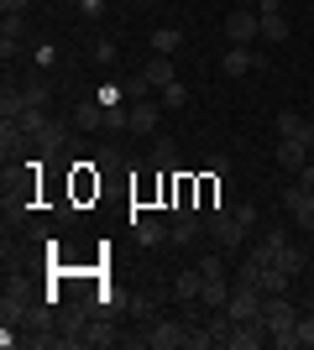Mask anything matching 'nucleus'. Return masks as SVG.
Instances as JSON below:
<instances>
[{
    "instance_id": "obj_1",
    "label": "nucleus",
    "mask_w": 314,
    "mask_h": 350,
    "mask_svg": "<svg viewBox=\"0 0 314 350\" xmlns=\"http://www.w3.org/2000/svg\"><path fill=\"white\" fill-rule=\"evenodd\" d=\"M262 324H267V340H272V345H283V350H293V345H299V340H293L299 308L288 304L283 293H267V298H262Z\"/></svg>"
},
{
    "instance_id": "obj_2",
    "label": "nucleus",
    "mask_w": 314,
    "mask_h": 350,
    "mask_svg": "<svg viewBox=\"0 0 314 350\" xmlns=\"http://www.w3.org/2000/svg\"><path fill=\"white\" fill-rule=\"evenodd\" d=\"M205 230L215 235V246H220V251H241V241H246V225L236 219V209H225V204L205 209Z\"/></svg>"
},
{
    "instance_id": "obj_3",
    "label": "nucleus",
    "mask_w": 314,
    "mask_h": 350,
    "mask_svg": "<svg viewBox=\"0 0 314 350\" xmlns=\"http://www.w3.org/2000/svg\"><path fill=\"white\" fill-rule=\"evenodd\" d=\"M257 37H262V16L252 11V5H241V11H231L225 16V42H257Z\"/></svg>"
},
{
    "instance_id": "obj_4",
    "label": "nucleus",
    "mask_w": 314,
    "mask_h": 350,
    "mask_svg": "<svg viewBox=\"0 0 314 350\" xmlns=\"http://www.w3.org/2000/svg\"><path fill=\"white\" fill-rule=\"evenodd\" d=\"M142 340H147L152 350H179V345H189V324H179V319H152V329Z\"/></svg>"
},
{
    "instance_id": "obj_5",
    "label": "nucleus",
    "mask_w": 314,
    "mask_h": 350,
    "mask_svg": "<svg viewBox=\"0 0 314 350\" xmlns=\"http://www.w3.org/2000/svg\"><path fill=\"white\" fill-rule=\"evenodd\" d=\"M252 68H262V53H252V47H241V42L225 47V58H220L225 79H241V73H252Z\"/></svg>"
},
{
    "instance_id": "obj_6",
    "label": "nucleus",
    "mask_w": 314,
    "mask_h": 350,
    "mask_svg": "<svg viewBox=\"0 0 314 350\" xmlns=\"http://www.w3.org/2000/svg\"><path fill=\"white\" fill-rule=\"evenodd\" d=\"M283 209L314 235V189H304V183H299V189H288V193H283Z\"/></svg>"
},
{
    "instance_id": "obj_7",
    "label": "nucleus",
    "mask_w": 314,
    "mask_h": 350,
    "mask_svg": "<svg viewBox=\"0 0 314 350\" xmlns=\"http://www.w3.org/2000/svg\"><path fill=\"white\" fill-rule=\"evenodd\" d=\"M278 136H283V142H304V146H314V126L299 116V110H278Z\"/></svg>"
},
{
    "instance_id": "obj_8",
    "label": "nucleus",
    "mask_w": 314,
    "mask_h": 350,
    "mask_svg": "<svg viewBox=\"0 0 314 350\" xmlns=\"http://www.w3.org/2000/svg\"><path fill=\"white\" fill-rule=\"evenodd\" d=\"M131 230H136V241H142V246H157V241H168V230H173V225H163L157 215H131Z\"/></svg>"
},
{
    "instance_id": "obj_9",
    "label": "nucleus",
    "mask_w": 314,
    "mask_h": 350,
    "mask_svg": "<svg viewBox=\"0 0 314 350\" xmlns=\"http://www.w3.org/2000/svg\"><path fill=\"white\" fill-rule=\"evenodd\" d=\"M173 79H179V68H173V58H157V53H152V63H147V68H142V84H147V89H168V84H173Z\"/></svg>"
},
{
    "instance_id": "obj_10",
    "label": "nucleus",
    "mask_w": 314,
    "mask_h": 350,
    "mask_svg": "<svg viewBox=\"0 0 314 350\" xmlns=\"http://www.w3.org/2000/svg\"><path fill=\"white\" fill-rule=\"evenodd\" d=\"M157 120H163L157 105H152V100H136L131 116H126V131H157Z\"/></svg>"
},
{
    "instance_id": "obj_11",
    "label": "nucleus",
    "mask_w": 314,
    "mask_h": 350,
    "mask_svg": "<svg viewBox=\"0 0 314 350\" xmlns=\"http://www.w3.org/2000/svg\"><path fill=\"white\" fill-rule=\"evenodd\" d=\"M199 230H205V219H199V215H173V230H168V241H173V246H194Z\"/></svg>"
},
{
    "instance_id": "obj_12",
    "label": "nucleus",
    "mask_w": 314,
    "mask_h": 350,
    "mask_svg": "<svg viewBox=\"0 0 314 350\" xmlns=\"http://www.w3.org/2000/svg\"><path fill=\"white\" fill-rule=\"evenodd\" d=\"M94 193H100V173H94V162H79L74 167V204L94 199Z\"/></svg>"
},
{
    "instance_id": "obj_13",
    "label": "nucleus",
    "mask_w": 314,
    "mask_h": 350,
    "mask_svg": "<svg viewBox=\"0 0 314 350\" xmlns=\"http://www.w3.org/2000/svg\"><path fill=\"white\" fill-rule=\"evenodd\" d=\"M21 37H27V21H21V16H5V21H0V58H16Z\"/></svg>"
},
{
    "instance_id": "obj_14",
    "label": "nucleus",
    "mask_w": 314,
    "mask_h": 350,
    "mask_svg": "<svg viewBox=\"0 0 314 350\" xmlns=\"http://www.w3.org/2000/svg\"><path fill=\"white\" fill-rule=\"evenodd\" d=\"M21 293H27V288L16 282V288H5V298H0V319H5V324H21V319H27V298H21Z\"/></svg>"
},
{
    "instance_id": "obj_15",
    "label": "nucleus",
    "mask_w": 314,
    "mask_h": 350,
    "mask_svg": "<svg viewBox=\"0 0 314 350\" xmlns=\"http://www.w3.org/2000/svg\"><path fill=\"white\" fill-rule=\"evenodd\" d=\"M199 293H205V272H179V282H173V298H179V304H194Z\"/></svg>"
},
{
    "instance_id": "obj_16",
    "label": "nucleus",
    "mask_w": 314,
    "mask_h": 350,
    "mask_svg": "<svg viewBox=\"0 0 314 350\" xmlns=\"http://www.w3.org/2000/svg\"><path fill=\"white\" fill-rule=\"evenodd\" d=\"M21 110H27V89L5 84V89H0V116H5V120H21Z\"/></svg>"
},
{
    "instance_id": "obj_17",
    "label": "nucleus",
    "mask_w": 314,
    "mask_h": 350,
    "mask_svg": "<svg viewBox=\"0 0 314 350\" xmlns=\"http://www.w3.org/2000/svg\"><path fill=\"white\" fill-rule=\"evenodd\" d=\"M179 42H183L179 27H157V31H152V53H157V58H173V53H179Z\"/></svg>"
},
{
    "instance_id": "obj_18",
    "label": "nucleus",
    "mask_w": 314,
    "mask_h": 350,
    "mask_svg": "<svg viewBox=\"0 0 314 350\" xmlns=\"http://www.w3.org/2000/svg\"><path fill=\"white\" fill-rule=\"evenodd\" d=\"M220 178H225V173H215V167H209V173L199 178V215L220 204Z\"/></svg>"
},
{
    "instance_id": "obj_19",
    "label": "nucleus",
    "mask_w": 314,
    "mask_h": 350,
    "mask_svg": "<svg viewBox=\"0 0 314 350\" xmlns=\"http://www.w3.org/2000/svg\"><path fill=\"white\" fill-rule=\"evenodd\" d=\"M283 246H288V235H283V230H267V235H262V246L252 251V262H262V267L278 262V251H283Z\"/></svg>"
},
{
    "instance_id": "obj_20",
    "label": "nucleus",
    "mask_w": 314,
    "mask_h": 350,
    "mask_svg": "<svg viewBox=\"0 0 314 350\" xmlns=\"http://www.w3.org/2000/svg\"><path fill=\"white\" fill-rule=\"evenodd\" d=\"M257 288H262V293H288V272L278 262H267L262 272H257Z\"/></svg>"
},
{
    "instance_id": "obj_21",
    "label": "nucleus",
    "mask_w": 314,
    "mask_h": 350,
    "mask_svg": "<svg viewBox=\"0 0 314 350\" xmlns=\"http://www.w3.org/2000/svg\"><path fill=\"white\" fill-rule=\"evenodd\" d=\"M199 304H205V308H225V304H231V288H225V278H209L205 293H199Z\"/></svg>"
},
{
    "instance_id": "obj_22",
    "label": "nucleus",
    "mask_w": 314,
    "mask_h": 350,
    "mask_svg": "<svg viewBox=\"0 0 314 350\" xmlns=\"http://www.w3.org/2000/svg\"><path fill=\"white\" fill-rule=\"evenodd\" d=\"M16 126H21V131H31V136H42L47 126H53V120H47V110H42V105H27V110H21V120H16Z\"/></svg>"
},
{
    "instance_id": "obj_23",
    "label": "nucleus",
    "mask_w": 314,
    "mask_h": 350,
    "mask_svg": "<svg viewBox=\"0 0 314 350\" xmlns=\"http://www.w3.org/2000/svg\"><path fill=\"white\" fill-rule=\"evenodd\" d=\"M304 157H309V146H304V142H278V162H283V167H293V173H299Z\"/></svg>"
},
{
    "instance_id": "obj_24",
    "label": "nucleus",
    "mask_w": 314,
    "mask_h": 350,
    "mask_svg": "<svg viewBox=\"0 0 314 350\" xmlns=\"http://www.w3.org/2000/svg\"><path fill=\"white\" fill-rule=\"evenodd\" d=\"M283 37H288V16L283 11L262 16V42H283Z\"/></svg>"
},
{
    "instance_id": "obj_25",
    "label": "nucleus",
    "mask_w": 314,
    "mask_h": 350,
    "mask_svg": "<svg viewBox=\"0 0 314 350\" xmlns=\"http://www.w3.org/2000/svg\"><path fill=\"white\" fill-rule=\"evenodd\" d=\"M278 267H283L288 278H299V272H304V246H293V241H288V246L278 251Z\"/></svg>"
},
{
    "instance_id": "obj_26",
    "label": "nucleus",
    "mask_w": 314,
    "mask_h": 350,
    "mask_svg": "<svg viewBox=\"0 0 314 350\" xmlns=\"http://www.w3.org/2000/svg\"><path fill=\"white\" fill-rule=\"evenodd\" d=\"M173 162H179V146L168 142V136H157L152 142V167H173Z\"/></svg>"
},
{
    "instance_id": "obj_27",
    "label": "nucleus",
    "mask_w": 314,
    "mask_h": 350,
    "mask_svg": "<svg viewBox=\"0 0 314 350\" xmlns=\"http://www.w3.org/2000/svg\"><path fill=\"white\" fill-rule=\"evenodd\" d=\"M74 120H79V126H84V131H94V126H100V120H105V105L84 100V105H79V110H74Z\"/></svg>"
},
{
    "instance_id": "obj_28",
    "label": "nucleus",
    "mask_w": 314,
    "mask_h": 350,
    "mask_svg": "<svg viewBox=\"0 0 314 350\" xmlns=\"http://www.w3.org/2000/svg\"><path fill=\"white\" fill-rule=\"evenodd\" d=\"M63 142H68V126H58V120H53V126H47V131L37 136V146H42V152H58Z\"/></svg>"
},
{
    "instance_id": "obj_29",
    "label": "nucleus",
    "mask_w": 314,
    "mask_h": 350,
    "mask_svg": "<svg viewBox=\"0 0 314 350\" xmlns=\"http://www.w3.org/2000/svg\"><path fill=\"white\" fill-rule=\"evenodd\" d=\"M163 105H168V110H179V105H189V89H183L179 79H173V84L163 89Z\"/></svg>"
},
{
    "instance_id": "obj_30",
    "label": "nucleus",
    "mask_w": 314,
    "mask_h": 350,
    "mask_svg": "<svg viewBox=\"0 0 314 350\" xmlns=\"http://www.w3.org/2000/svg\"><path fill=\"white\" fill-rule=\"evenodd\" d=\"M116 58H120V53H116V42H94V63H105V68H110Z\"/></svg>"
},
{
    "instance_id": "obj_31",
    "label": "nucleus",
    "mask_w": 314,
    "mask_h": 350,
    "mask_svg": "<svg viewBox=\"0 0 314 350\" xmlns=\"http://www.w3.org/2000/svg\"><path fill=\"white\" fill-rule=\"evenodd\" d=\"M199 272H205V282H209V278H225V262H220V256H205V262H199Z\"/></svg>"
},
{
    "instance_id": "obj_32",
    "label": "nucleus",
    "mask_w": 314,
    "mask_h": 350,
    "mask_svg": "<svg viewBox=\"0 0 314 350\" xmlns=\"http://www.w3.org/2000/svg\"><path fill=\"white\" fill-rule=\"evenodd\" d=\"M205 345H215V340H209V329H194V324H189V350H205Z\"/></svg>"
},
{
    "instance_id": "obj_33",
    "label": "nucleus",
    "mask_w": 314,
    "mask_h": 350,
    "mask_svg": "<svg viewBox=\"0 0 314 350\" xmlns=\"http://www.w3.org/2000/svg\"><path fill=\"white\" fill-rule=\"evenodd\" d=\"M27 105H42L47 110V84H27Z\"/></svg>"
},
{
    "instance_id": "obj_34",
    "label": "nucleus",
    "mask_w": 314,
    "mask_h": 350,
    "mask_svg": "<svg viewBox=\"0 0 314 350\" xmlns=\"http://www.w3.org/2000/svg\"><path fill=\"white\" fill-rule=\"evenodd\" d=\"M94 162H100V167H116L120 152H116V146H100V152H94Z\"/></svg>"
},
{
    "instance_id": "obj_35",
    "label": "nucleus",
    "mask_w": 314,
    "mask_h": 350,
    "mask_svg": "<svg viewBox=\"0 0 314 350\" xmlns=\"http://www.w3.org/2000/svg\"><path fill=\"white\" fill-rule=\"evenodd\" d=\"M236 219L246 225V230H252V225H257V204H236Z\"/></svg>"
},
{
    "instance_id": "obj_36",
    "label": "nucleus",
    "mask_w": 314,
    "mask_h": 350,
    "mask_svg": "<svg viewBox=\"0 0 314 350\" xmlns=\"http://www.w3.org/2000/svg\"><path fill=\"white\" fill-rule=\"evenodd\" d=\"M74 5H79L84 16H100V11H105V0H74Z\"/></svg>"
},
{
    "instance_id": "obj_37",
    "label": "nucleus",
    "mask_w": 314,
    "mask_h": 350,
    "mask_svg": "<svg viewBox=\"0 0 314 350\" xmlns=\"http://www.w3.org/2000/svg\"><path fill=\"white\" fill-rule=\"evenodd\" d=\"M0 11H5V16H21V11H27V0H0Z\"/></svg>"
},
{
    "instance_id": "obj_38",
    "label": "nucleus",
    "mask_w": 314,
    "mask_h": 350,
    "mask_svg": "<svg viewBox=\"0 0 314 350\" xmlns=\"http://www.w3.org/2000/svg\"><path fill=\"white\" fill-rule=\"evenodd\" d=\"M299 178H304V189H314V167H309V162L299 167Z\"/></svg>"
},
{
    "instance_id": "obj_39",
    "label": "nucleus",
    "mask_w": 314,
    "mask_h": 350,
    "mask_svg": "<svg viewBox=\"0 0 314 350\" xmlns=\"http://www.w3.org/2000/svg\"><path fill=\"white\" fill-rule=\"evenodd\" d=\"M241 5H252V11H257V5H262V0H241Z\"/></svg>"
},
{
    "instance_id": "obj_40",
    "label": "nucleus",
    "mask_w": 314,
    "mask_h": 350,
    "mask_svg": "<svg viewBox=\"0 0 314 350\" xmlns=\"http://www.w3.org/2000/svg\"><path fill=\"white\" fill-rule=\"evenodd\" d=\"M309 256H314V251H309Z\"/></svg>"
}]
</instances>
